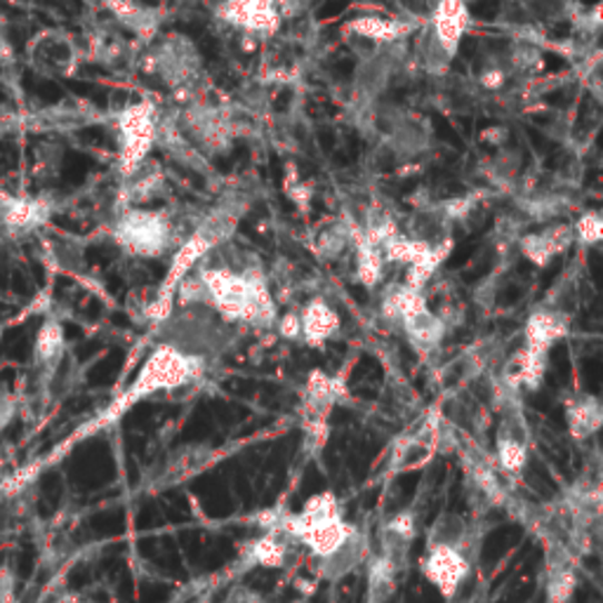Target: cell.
<instances>
[{
    "label": "cell",
    "instance_id": "obj_5",
    "mask_svg": "<svg viewBox=\"0 0 603 603\" xmlns=\"http://www.w3.org/2000/svg\"><path fill=\"white\" fill-rule=\"evenodd\" d=\"M469 22L467 0H436L429 31L444 52L453 57L469 29Z\"/></svg>",
    "mask_w": 603,
    "mask_h": 603
},
{
    "label": "cell",
    "instance_id": "obj_3",
    "mask_svg": "<svg viewBox=\"0 0 603 603\" xmlns=\"http://www.w3.org/2000/svg\"><path fill=\"white\" fill-rule=\"evenodd\" d=\"M472 573V554L448 545H427L422 556V575L441 592V596H455Z\"/></svg>",
    "mask_w": 603,
    "mask_h": 603
},
{
    "label": "cell",
    "instance_id": "obj_12",
    "mask_svg": "<svg viewBox=\"0 0 603 603\" xmlns=\"http://www.w3.org/2000/svg\"><path fill=\"white\" fill-rule=\"evenodd\" d=\"M566 419L573 438L585 441L594 436L603 425L601 401L592 394H573L566 401Z\"/></svg>",
    "mask_w": 603,
    "mask_h": 603
},
{
    "label": "cell",
    "instance_id": "obj_13",
    "mask_svg": "<svg viewBox=\"0 0 603 603\" xmlns=\"http://www.w3.org/2000/svg\"><path fill=\"white\" fill-rule=\"evenodd\" d=\"M67 337L62 324L55 318H48L40 324L36 339H33V360L40 370H55L59 360L65 356Z\"/></svg>",
    "mask_w": 603,
    "mask_h": 603
},
{
    "label": "cell",
    "instance_id": "obj_15",
    "mask_svg": "<svg viewBox=\"0 0 603 603\" xmlns=\"http://www.w3.org/2000/svg\"><path fill=\"white\" fill-rule=\"evenodd\" d=\"M293 537L278 531H267L265 535H259L253 545L248 547V561L253 566H265V569H280L288 564L290 556V545Z\"/></svg>",
    "mask_w": 603,
    "mask_h": 603
},
{
    "label": "cell",
    "instance_id": "obj_8",
    "mask_svg": "<svg viewBox=\"0 0 603 603\" xmlns=\"http://www.w3.org/2000/svg\"><path fill=\"white\" fill-rule=\"evenodd\" d=\"M345 396V385L335 377L314 370L305 385V396H302V417L305 422L328 419L330 411Z\"/></svg>",
    "mask_w": 603,
    "mask_h": 603
},
{
    "label": "cell",
    "instance_id": "obj_10",
    "mask_svg": "<svg viewBox=\"0 0 603 603\" xmlns=\"http://www.w3.org/2000/svg\"><path fill=\"white\" fill-rule=\"evenodd\" d=\"M573 240H575V231L571 225H552L542 231L526 234L518 244H521V253H524L526 259H531L535 267H547L556 255L569 250Z\"/></svg>",
    "mask_w": 603,
    "mask_h": 603
},
{
    "label": "cell",
    "instance_id": "obj_4",
    "mask_svg": "<svg viewBox=\"0 0 603 603\" xmlns=\"http://www.w3.org/2000/svg\"><path fill=\"white\" fill-rule=\"evenodd\" d=\"M52 206L46 198H19L0 191V229L8 234H29L48 225Z\"/></svg>",
    "mask_w": 603,
    "mask_h": 603
},
{
    "label": "cell",
    "instance_id": "obj_6",
    "mask_svg": "<svg viewBox=\"0 0 603 603\" xmlns=\"http://www.w3.org/2000/svg\"><path fill=\"white\" fill-rule=\"evenodd\" d=\"M571 328V316L566 309L558 307H537L524 328V347L550 354V349L556 345L558 339H564Z\"/></svg>",
    "mask_w": 603,
    "mask_h": 603
},
{
    "label": "cell",
    "instance_id": "obj_17",
    "mask_svg": "<svg viewBox=\"0 0 603 603\" xmlns=\"http://www.w3.org/2000/svg\"><path fill=\"white\" fill-rule=\"evenodd\" d=\"M575 231V238L580 240V244H585V246H594L601 240V234H603V223H601V217L599 212H585L580 219H577V225L573 227Z\"/></svg>",
    "mask_w": 603,
    "mask_h": 603
},
{
    "label": "cell",
    "instance_id": "obj_1",
    "mask_svg": "<svg viewBox=\"0 0 603 603\" xmlns=\"http://www.w3.org/2000/svg\"><path fill=\"white\" fill-rule=\"evenodd\" d=\"M113 240L132 257H164L182 244V225L168 210L120 208L113 223Z\"/></svg>",
    "mask_w": 603,
    "mask_h": 603
},
{
    "label": "cell",
    "instance_id": "obj_9",
    "mask_svg": "<svg viewBox=\"0 0 603 603\" xmlns=\"http://www.w3.org/2000/svg\"><path fill=\"white\" fill-rule=\"evenodd\" d=\"M339 330V314L324 297L309 299L299 312V342L307 347H324Z\"/></svg>",
    "mask_w": 603,
    "mask_h": 603
},
{
    "label": "cell",
    "instance_id": "obj_2",
    "mask_svg": "<svg viewBox=\"0 0 603 603\" xmlns=\"http://www.w3.org/2000/svg\"><path fill=\"white\" fill-rule=\"evenodd\" d=\"M208 368V358L194 356L179 352L166 342L154 349V354L147 358V364L139 370L135 385L128 394V401L145 398L156 392H170L177 387H185L189 382L204 377Z\"/></svg>",
    "mask_w": 603,
    "mask_h": 603
},
{
    "label": "cell",
    "instance_id": "obj_7",
    "mask_svg": "<svg viewBox=\"0 0 603 603\" xmlns=\"http://www.w3.org/2000/svg\"><path fill=\"white\" fill-rule=\"evenodd\" d=\"M401 330H404L408 345L419 354H432L441 349L448 333V326L444 324L436 312H432L427 305L415 309L406 318H401Z\"/></svg>",
    "mask_w": 603,
    "mask_h": 603
},
{
    "label": "cell",
    "instance_id": "obj_11",
    "mask_svg": "<svg viewBox=\"0 0 603 603\" xmlns=\"http://www.w3.org/2000/svg\"><path fill=\"white\" fill-rule=\"evenodd\" d=\"M368 554H370L368 540L358 533V528H354V533L345 542H342V545L335 552H330L324 558H318V573H320V577H328V580L345 577Z\"/></svg>",
    "mask_w": 603,
    "mask_h": 603
},
{
    "label": "cell",
    "instance_id": "obj_16",
    "mask_svg": "<svg viewBox=\"0 0 603 603\" xmlns=\"http://www.w3.org/2000/svg\"><path fill=\"white\" fill-rule=\"evenodd\" d=\"M354 36L366 38L375 46L396 43L404 36L413 31L411 24H404L401 19H385V17H356L347 27Z\"/></svg>",
    "mask_w": 603,
    "mask_h": 603
},
{
    "label": "cell",
    "instance_id": "obj_18",
    "mask_svg": "<svg viewBox=\"0 0 603 603\" xmlns=\"http://www.w3.org/2000/svg\"><path fill=\"white\" fill-rule=\"evenodd\" d=\"M14 415H17V396L8 382L0 379V432L10 427Z\"/></svg>",
    "mask_w": 603,
    "mask_h": 603
},
{
    "label": "cell",
    "instance_id": "obj_14",
    "mask_svg": "<svg viewBox=\"0 0 603 603\" xmlns=\"http://www.w3.org/2000/svg\"><path fill=\"white\" fill-rule=\"evenodd\" d=\"M474 535H476L474 526L467 518H462L457 514H444L441 518H436V524L432 526L427 545H448L467 554H474L476 552V547L472 545Z\"/></svg>",
    "mask_w": 603,
    "mask_h": 603
}]
</instances>
